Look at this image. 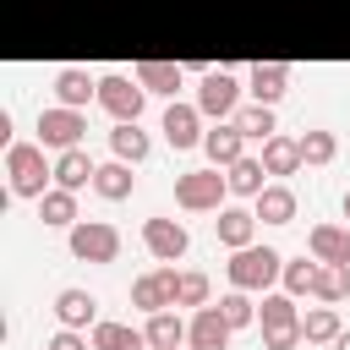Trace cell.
Returning <instances> with one entry per match:
<instances>
[{
	"label": "cell",
	"instance_id": "1",
	"mask_svg": "<svg viewBox=\"0 0 350 350\" xmlns=\"http://www.w3.org/2000/svg\"><path fill=\"white\" fill-rule=\"evenodd\" d=\"M257 323H262V350H295L306 334H301V312H295V295L290 290H273L257 301Z\"/></svg>",
	"mask_w": 350,
	"mask_h": 350
},
{
	"label": "cell",
	"instance_id": "2",
	"mask_svg": "<svg viewBox=\"0 0 350 350\" xmlns=\"http://www.w3.org/2000/svg\"><path fill=\"white\" fill-rule=\"evenodd\" d=\"M5 175H11V197H44L55 180V164H44V142H11Z\"/></svg>",
	"mask_w": 350,
	"mask_h": 350
},
{
	"label": "cell",
	"instance_id": "3",
	"mask_svg": "<svg viewBox=\"0 0 350 350\" xmlns=\"http://www.w3.org/2000/svg\"><path fill=\"white\" fill-rule=\"evenodd\" d=\"M224 273H230V284L235 290H268V284H279V273H284V257L273 252V246H241V252H230V262H224Z\"/></svg>",
	"mask_w": 350,
	"mask_h": 350
},
{
	"label": "cell",
	"instance_id": "4",
	"mask_svg": "<svg viewBox=\"0 0 350 350\" xmlns=\"http://www.w3.org/2000/svg\"><path fill=\"white\" fill-rule=\"evenodd\" d=\"M224 197H230V175H219V164L175 175V202H180L186 213H219Z\"/></svg>",
	"mask_w": 350,
	"mask_h": 350
},
{
	"label": "cell",
	"instance_id": "5",
	"mask_svg": "<svg viewBox=\"0 0 350 350\" xmlns=\"http://www.w3.org/2000/svg\"><path fill=\"white\" fill-rule=\"evenodd\" d=\"M66 241H71V257H82V262H115L120 257V230L109 219H77Z\"/></svg>",
	"mask_w": 350,
	"mask_h": 350
},
{
	"label": "cell",
	"instance_id": "6",
	"mask_svg": "<svg viewBox=\"0 0 350 350\" xmlns=\"http://www.w3.org/2000/svg\"><path fill=\"white\" fill-rule=\"evenodd\" d=\"M82 137H88V115H82V109H71V104L38 109V142H44V148L66 153V148H82Z\"/></svg>",
	"mask_w": 350,
	"mask_h": 350
},
{
	"label": "cell",
	"instance_id": "7",
	"mask_svg": "<svg viewBox=\"0 0 350 350\" xmlns=\"http://www.w3.org/2000/svg\"><path fill=\"white\" fill-rule=\"evenodd\" d=\"M98 104H104L115 120H142L148 88H142L137 77H120V71H109V77H98Z\"/></svg>",
	"mask_w": 350,
	"mask_h": 350
},
{
	"label": "cell",
	"instance_id": "8",
	"mask_svg": "<svg viewBox=\"0 0 350 350\" xmlns=\"http://www.w3.org/2000/svg\"><path fill=\"white\" fill-rule=\"evenodd\" d=\"M197 109H202L208 120H235V109H241V82H235L230 71H202Z\"/></svg>",
	"mask_w": 350,
	"mask_h": 350
},
{
	"label": "cell",
	"instance_id": "9",
	"mask_svg": "<svg viewBox=\"0 0 350 350\" xmlns=\"http://www.w3.org/2000/svg\"><path fill=\"white\" fill-rule=\"evenodd\" d=\"M142 246H148V257H159V262H180L186 246H191V235H186L180 219L153 213V219H142Z\"/></svg>",
	"mask_w": 350,
	"mask_h": 350
},
{
	"label": "cell",
	"instance_id": "10",
	"mask_svg": "<svg viewBox=\"0 0 350 350\" xmlns=\"http://www.w3.org/2000/svg\"><path fill=\"white\" fill-rule=\"evenodd\" d=\"M175 268H153V273H142V279H131V306L137 312H164V306H175Z\"/></svg>",
	"mask_w": 350,
	"mask_h": 350
},
{
	"label": "cell",
	"instance_id": "11",
	"mask_svg": "<svg viewBox=\"0 0 350 350\" xmlns=\"http://www.w3.org/2000/svg\"><path fill=\"white\" fill-rule=\"evenodd\" d=\"M246 131L235 126V120H219L213 131H202V153H208V164H219V170H230L235 159H246Z\"/></svg>",
	"mask_w": 350,
	"mask_h": 350
},
{
	"label": "cell",
	"instance_id": "12",
	"mask_svg": "<svg viewBox=\"0 0 350 350\" xmlns=\"http://www.w3.org/2000/svg\"><path fill=\"white\" fill-rule=\"evenodd\" d=\"M164 137H170V148H202V109L170 98V109H164Z\"/></svg>",
	"mask_w": 350,
	"mask_h": 350
},
{
	"label": "cell",
	"instance_id": "13",
	"mask_svg": "<svg viewBox=\"0 0 350 350\" xmlns=\"http://www.w3.org/2000/svg\"><path fill=\"white\" fill-rule=\"evenodd\" d=\"M230 323H224V312L219 306H197V317H191V328H186V345L191 350H230Z\"/></svg>",
	"mask_w": 350,
	"mask_h": 350
},
{
	"label": "cell",
	"instance_id": "14",
	"mask_svg": "<svg viewBox=\"0 0 350 350\" xmlns=\"http://www.w3.org/2000/svg\"><path fill=\"white\" fill-rule=\"evenodd\" d=\"M246 88H252L257 104H279V98L290 93V66H279V60H257V66L246 71Z\"/></svg>",
	"mask_w": 350,
	"mask_h": 350
},
{
	"label": "cell",
	"instance_id": "15",
	"mask_svg": "<svg viewBox=\"0 0 350 350\" xmlns=\"http://www.w3.org/2000/svg\"><path fill=\"white\" fill-rule=\"evenodd\" d=\"M148 93H164V98H175L180 93V82H186V66H175V60H137V71H131Z\"/></svg>",
	"mask_w": 350,
	"mask_h": 350
},
{
	"label": "cell",
	"instance_id": "16",
	"mask_svg": "<svg viewBox=\"0 0 350 350\" xmlns=\"http://www.w3.org/2000/svg\"><path fill=\"white\" fill-rule=\"evenodd\" d=\"M93 175H98V164L88 159V148H66V153H55V186L82 191V186H93Z\"/></svg>",
	"mask_w": 350,
	"mask_h": 350
},
{
	"label": "cell",
	"instance_id": "17",
	"mask_svg": "<svg viewBox=\"0 0 350 350\" xmlns=\"http://www.w3.org/2000/svg\"><path fill=\"white\" fill-rule=\"evenodd\" d=\"M213 230H219V241H224L230 252H241V246H252V235H257V208H219Z\"/></svg>",
	"mask_w": 350,
	"mask_h": 350
},
{
	"label": "cell",
	"instance_id": "18",
	"mask_svg": "<svg viewBox=\"0 0 350 350\" xmlns=\"http://www.w3.org/2000/svg\"><path fill=\"white\" fill-rule=\"evenodd\" d=\"M55 317H60V328H88V323L98 317V301H93L82 284H66V290L55 295Z\"/></svg>",
	"mask_w": 350,
	"mask_h": 350
},
{
	"label": "cell",
	"instance_id": "19",
	"mask_svg": "<svg viewBox=\"0 0 350 350\" xmlns=\"http://www.w3.org/2000/svg\"><path fill=\"white\" fill-rule=\"evenodd\" d=\"M306 246L317 262H350V224H312Z\"/></svg>",
	"mask_w": 350,
	"mask_h": 350
},
{
	"label": "cell",
	"instance_id": "20",
	"mask_svg": "<svg viewBox=\"0 0 350 350\" xmlns=\"http://www.w3.org/2000/svg\"><path fill=\"white\" fill-rule=\"evenodd\" d=\"M306 159H301V137H284V131H273L268 142H262V170L268 175H295Z\"/></svg>",
	"mask_w": 350,
	"mask_h": 350
},
{
	"label": "cell",
	"instance_id": "21",
	"mask_svg": "<svg viewBox=\"0 0 350 350\" xmlns=\"http://www.w3.org/2000/svg\"><path fill=\"white\" fill-rule=\"evenodd\" d=\"M252 208H257L262 224H290V219H295V191H290L284 180H273V186H262V191L252 197Z\"/></svg>",
	"mask_w": 350,
	"mask_h": 350
},
{
	"label": "cell",
	"instance_id": "22",
	"mask_svg": "<svg viewBox=\"0 0 350 350\" xmlns=\"http://www.w3.org/2000/svg\"><path fill=\"white\" fill-rule=\"evenodd\" d=\"M55 98L71 104V109H82L88 98H98V77H88L82 66H66V71H55Z\"/></svg>",
	"mask_w": 350,
	"mask_h": 350
},
{
	"label": "cell",
	"instance_id": "23",
	"mask_svg": "<svg viewBox=\"0 0 350 350\" xmlns=\"http://www.w3.org/2000/svg\"><path fill=\"white\" fill-rule=\"evenodd\" d=\"M148 148H153V142H148V131H142L137 120H115V131H109V153H115V159L142 164V159H148Z\"/></svg>",
	"mask_w": 350,
	"mask_h": 350
},
{
	"label": "cell",
	"instance_id": "24",
	"mask_svg": "<svg viewBox=\"0 0 350 350\" xmlns=\"http://www.w3.org/2000/svg\"><path fill=\"white\" fill-rule=\"evenodd\" d=\"M93 191H98V197H109V202L131 197V191H137V175H131V164H126V159H109V164H98V175H93Z\"/></svg>",
	"mask_w": 350,
	"mask_h": 350
},
{
	"label": "cell",
	"instance_id": "25",
	"mask_svg": "<svg viewBox=\"0 0 350 350\" xmlns=\"http://www.w3.org/2000/svg\"><path fill=\"white\" fill-rule=\"evenodd\" d=\"M186 328H191V323H180V317L164 306V312H148V328H142V334H148V350H175V345H186Z\"/></svg>",
	"mask_w": 350,
	"mask_h": 350
},
{
	"label": "cell",
	"instance_id": "26",
	"mask_svg": "<svg viewBox=\"0 0 350 350\" xmlns=\"http://www.w3.org/2000/svg\"><path fill=\"white\" fill-rule=\"evenodd\" d=\"M38 219H44V224H55V230H71V224H77V191L49 186V191L38 197Z\"/></svg>",
	"mask_w": 350,
	"mask_h": 350
},
{
	"label": "cell",
	"instance_id": "27",
	"mask_svg": "<svg viewBox=\"0 0 350 350\" xmlns=\"http://www.w3.org/2000/svg\"><path fill=\"white\" fill-rule=\"evenodd\" d=\"M148 334L131 323H93V350H142Z\"/></svg>",
	"mask_w": 350,
	"mask_h": 350
},
{
	"label": "cell",
	"instance_id": "28",
	"mask_svg": "<svg viewBox=\"0 0 350 350\" xmlns=\"http://www.w3.org/2000/svg\"><path fill=\"white\" fill-rule=\"evenodd\" d=\"M224 175H230V197H257V191L268 186V180H262L268 170H262V159H252V153H246V159H235Z\"/></svg>",
	"mask_w": 350,
	"mask_h": 350
},
{
	"label": "cell",
	"instance_id": "29",
	"mask_svg": "<svg viewBox=\"0 0 350 350\" xmlns=\"http://www.w3.org/2000/svg\"><path fill=\"white\" fill-rule=\"evenodd\" d=\"M312 295H317V301H328V306H339V301L350 295V262H323V268H317Z\"/></svg>",
	"mask_w": 350,
	"mask_h": 350
},
{
	"label": "cell",
	"instance_id": "30",
	"mask_svg": "<svg viewBox=\"0 0 350 350\" xmlns=\"http://www.w3.org/2000/svg\"><path fill=\"white\" fill-rule=\"evenodd\" d=\"M235 126H241L252 142H268V137L279 131V120H273V104H257V98H252L246 109H235Z\"/></svg>",
	"mask_w": 350,
	"mask_h": 350
},
{
	"label": "cell",
	"instance_id": "31",
	"mask_svg": "<svg viewBox=\"0 0 350 350\" xmlns=\"http://www.w3.org/2000/svg\"><path fill=\"white\" fill-rule=\"evenodd\" d=\"M301 334H306V345H334L339 339V312L334 306H312L301 317Z\"/></svg>",
	"mask_w": 350,
	"mask_h": 350
},
{
	"label": "cell",
	"instance_id": "32",
	"mask_svg": "<svg viewBox=\"0 0 350 350\" xmlns=\"http://www.w3.org/2000/svg\"><path fill=\"white\" fill-rule=\"evenodd\" d=\"M219 312H224L230 328H252V323H257V301H252V290H235V284H230V295H219Z\"/></svg>",
	"mask_w": 350,
	"mask_h": 350
},
{
	"label": "cell",
	"instance_id": "33",
	"mask_svg": "<svg viewBox=\"0 0 350 350\" xmlns=\"http://www.w3.org/2000/svg\"><path fill=\"white\" fill-rule=\"evenodd\" d=\"M334 153H339V137L334 131H323V126L301 131V159L306 164H334Z\"/></svg>",
	"mask_w": 350,
	"mask_h": 350
},
{
	"label": "cell",
	"instance_id": "34",
	"mask_svg": "<svg viewBox=\"0 0 350 350\" xmlns=\"http://www.w3.org/2000/svg\"><path fill=\"white\" fill-rule=\"evenodd\" d=\"M317 268H323L317 257H312V262H306V257H295V262H284L279 284H284L290 295H312V284H317Z\"/></svg>",
	"mask_w": 350,
	"mask_h": 350
},
{
	"label": "cell",
	"instance_id": "35",
	"mask_svg": "<svg viewBox=\"0 0 350 350\" xmlns=\"http://www.w3.org/2000/svg\"><path fill=\"white\" fill-rule=\"evenodd\" d=\"M175 306H208V273L186 268V273L175 279Z\"/></svg>",
	"mask_w": 350,
	"mask_h": 350
},
{
	"label": "cell",
	"instance_id": "36",
	"mask_svg": "<svg viewBox=\"0 0 350 350\" xmlns=\"http://www.w3.org/2000/svg\"><path fill=\"white\" fill-rule=\"evenodd\" d=\"M44 350H93V339H88L82 328H60V334H55Z\"/></svg>",
	"mask_w": 350,
	"mask_h": 350
},
{
	"label": "cell",
	"instance_id": "37",
	"mask_svg": "<svg viewBox=\"0 0 350 350\" xmlns=\"http://www.w3.org/2000/svg\"><path fill=\"white\" fill-rule=\"evenodd\" d=\"M334 350H350V328H339V339H334Z\"/></svg>",
	"mask_w": 350,
	"mask_h": 350
},
{
	"label": "cell",
	"instance_id": "38",
	"mask_svg": "<svg viewBox=\"0 0 350 350\" xmlns=\"http://www.w3.org/2000/svg\"><path fill=\"white\" fill-rule=\"evenodd\" d=\"M345 219H350V191H345Z\"/></svg>",
	"mask_w": 350,
	"mask_h": 350
},
{
	"label": "cell",
	"instance_id": "39",
	"mask_svg": "<svg viewBox=\"0 0 350 350\" xmlns=\"http://www.w3.org/2000/svg\"><path fill=\"white\" fill-rule=\"evenodd\" d=\"M175 350H191V345H175Z\"/></svg>",
	"mask_w": 350,
	"mask_h": 350
}]
</instances>
